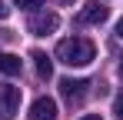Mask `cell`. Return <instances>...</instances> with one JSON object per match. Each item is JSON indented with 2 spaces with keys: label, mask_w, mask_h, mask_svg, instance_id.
I'll return each mask as SVG.
<instances>
[{
  "label": "cell",
  "mask_w": 123,
  "mask_h": 120,
  "mask_svg": "<svg viewBox=\"0 0 123 120\" xmlns=\"http://www.w3.org/2000/svg\"><path fill=\"white\" fill-rule=\"evenodd\" d=\"M93 57H97V47L86 37H67L57 43V60L67 67H86V63H93Z\"/></svg>",
  "instance_id": "obj_1"
},
{
  "label": "cell",
  "mask_w": 123,
  "mask_h": 120,
  "mask_svg": "<svg viewBox=\"0 0 123 120\" xmlns=\"http://www.w3.org/2000/svg\"><path fill=\"white\" fill-rule=\"evenodd\" d=\"M60 27V17L53 13V10H37L33 17L27 20V30L33 33V37H47V33H53Z\"/></svg>",
  "instance_id": "obj_2"
},
{
  "label": "cell",
  "mask_w": 123,
  "mask_h": 120,
  "mask_svg": "<svg viewBox=\"0 0 123 120\" xmlns=\"http://www.w3.org/2000/svg\"><path fill=\"white\" fill-rule=\"evenodd\" d=\"M86 80H73V77H63L60 80V97L70 103V107H80L83 103V97H86Z\"/></svg>",
  "instance_id": "obj_3"
},
{
  "label": "cell",
  "mask_w": 123,
  "mask_h": 120,
  "mask_svg": "<svg viewBox=\"0 0 123 120\" xmlns=\"http://www.w3.org/2000/svg\"><path fill=\"white\" fill-rule=\"evenodd\" d=\"M80 120H103V117H97V113H86V117H80Z\"/></svg>",
  "instance_id": "obj_13"
},
{
  "label": "cell",
  "mask_w": 123,
  "mask_h": 120,
  "mask_svg": "<svg viewBox=\"0 0 123 120\" xmlns=\"http://www.w3.org/2000/svg\"><path fill=\"white\" fill-rule=\"evenodd\" d=\"M30 60H33L37 77H40V80H50V77H53V63H50V57H47L43 50H33V53H30Z\"/></svg>",
  "instance_id": "obj_7"
},
{
  "label": "cell",
  "mask_w": 123,
  "mask_h": 120,
  "mask_svg": "<svg viewBox=\"0 0 123 120\" xmlns=\"http://www.w3.org/2000/svg\"><path fill=\"white\" fill-rule=\"evenodd\" d=\"M0 73H7V77L20 73V57H13V53H0Z\"/></svg>",
  "instance_id": "obj_8"
},
{
  "label": "cell",
  "mask_w": 123,
  "mask_h": 120,
  "mask_svg": "<svg viewBox=\"0 0 123 120\" xmlns=\"http://www.w3.org/2000/svg\"><path fill=\"white\" fill-rule=\"evenodd\" d=\"M113 113H117V120H123V93L113 100Z\"/></svg>",
  "instance_id": "obj_10"
},
{
  "label": "cell",
  "mask_w": 123,
  "mask_h": 120,
  "mask_svg": "<svg viewBox=\"0 0 123 120\" xmlns=\"http://www.w3.org/2000/svg\"><path fill=\"white\" fill-rule=\"evenodd\" d=\"M7 17H10V7H7V3L0 0V20H7Z\"/></svg>",
  "instance_id": "obj_11"
},
{
  "label": "cell",
  "mask_w": 123,
  "mask_h": 120,
  "mask_svg": "<svg viewBox=\"0 0 123 120\" xmlns=\"http://www.w3.org/2000/svg\"><path fill=\"white\" fill-rule=\"evenodd\" d=\"M117 37L123 40V20H120V23H117Z\"/></svg>",
  "instance_id": "obj_12"
},
{
  "label": "cell",
  "mask_w": 123,
  "mask_h": 120,
  "mask_svg": "<svg viewBox=\"0 0 123 120\" xmlns=\"http://www.w3.org/2000/svg\"><path fill=\"white\" fill-rule=\"evenodd\" d=\"M30 120H57V100L53 97H37L30 103Z\"/></svg>",
  "instance_id": "obj_6"
},
{
  "label": "cell",
  "mask_w": 123,
  "mask_h": 120,
  "mask_svg": "<svg viewBox=\"0 0 123 120\" xmlns=\"http://www.w3.org/2000/svg\"><path fill=\"white\" fill-rule=\"evenodd\" d=\"M20 10H37V7H43V0H13Z\"/></svg>",
  "instance_id": "obj_9"
},
{
  "label": "cell",
  "mask_w": 123,
  "mask_h": 120,
  "mask_svg": "<svg viewBox=\"0 0 123 120\" xmlns=\"http://www.w3.org/2000/svg\"><path fill=\"white\" fill-rule=\"evenodd\" d=\"M120 80H123V63H120Z\"/></svg>",
  "instance_id": "obj_14"
},
{
  "label": "cell",
  "mask_w": 123,
  "mask_h": 120,
  "mask_svg": "<svg viewBox=\"0 0 123 120\" xmlns=\"http://www.w3.org/2000/svg\"><path fill=\"white\" fill-rule=\"evenodd\" d=\"M106 17H110V10L103 3H83V10L77 13V23L80 27H100Z\"/></svg>",
  "instance_id": "obj_5"
},
{
  "label": "cell",
  "mask_w": 123,
  "mask_h": 120,
  "mask_svg": "<svg viewBox=\"0 0 123 120\" xmlns=\"http://www.w3.org/2000/svg\"><path fill=\"white\" fill-rule=\"evenodd\" d=\"M20 107V87H10V83H0V120H10Z\"/></svg>",
  "instance_id": "obj_4"
}]
</instances>
